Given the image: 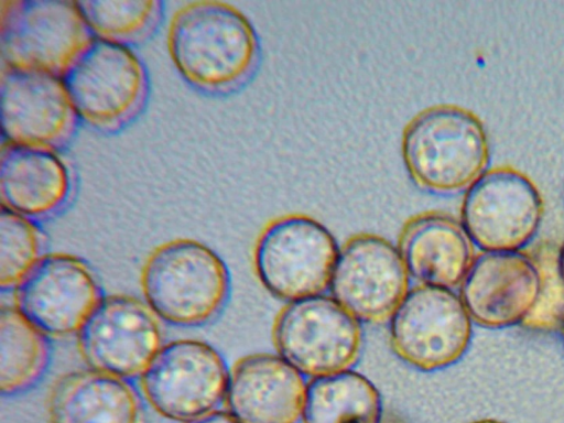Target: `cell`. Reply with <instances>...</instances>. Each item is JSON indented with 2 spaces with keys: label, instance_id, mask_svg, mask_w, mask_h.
<instances>
[{
  "label": "cell",
  "instance_id": "cell-20",
  "mask_svg": "<svg viewBox=\"0 0 564 423\" xmlns=\"http://www.w3.org/2000/svg\"><path fill=\"white\" fill-rule=\"evenodd\" d=\"M383 414L377 387L352 369L307 382L303 423H380Z\"/></svg>",
  "mask_w": 564,
  "mask_h": 423
},
{
  "label": "cell",
  "instance_id": "cell-2",
  "mask_svg": "<svg viewBox=\"0 0 564 423\" xmlns=\"http://www.w3.org/2000/svg\"><path fill=\"white\" fill-rule=\"evenodd\" d=\"M489 141L476 113L436 105L415 115L402 133L401 153L410 177L434 193L467 189L489 164Z\"/></svg>",
  "mask_w": 564,
  "mask_h": 423
},
{
  "label": "cell",
  "instance_id": "cell-5",
  "mask_svg": "<svg viewBox=\"0 0 564 423\" xmlns=\"http://www.w3.org/2000/svg\"><path fill=\"white\" fill-rule=\"evenodd\" d=\"M94 39L77 1L2 3L0 43L6 67L63 78Z\"/></svg>",
  "mask_w": 564,
  "mask_h": 423
},
{
  "label": "cell",
  "instance_id": "cell-17",
  "mask_svg": "<svg viewBox=\"0 0 564 423\" xmlns=\"http://www.w3.org/2000/svg\"><path fill=\"white\" fill-rule=\"evenodd\" d=\"M398 249L411 278L451 290L462 284L475 259L474 243L462 223L437 212L409 219Z\"/></svg>",
  "mask_w": 564,
  "mask_h": 423
},
{
  "label": "cell",
  "instance_id": "cell-8",
  "mask_svg": "<svg viewBox=\"0 0 564 423\" xmlns=\"http://www.w3.org/2000/svg\"><path fill=\"white\" fill-rule=\"evenodd\" d=\"M229 372L209 344L177 339L162 346L141 376V389L159 414L185 423L217 410L226 398Z\"/></svg>",
  "mask_w": 564,
  "mask_h": 423
},
{
  "label": "cell",
  "instance_id": "cell-1",
  "mask_svg": "<svg viewBox=\"0 0 564 423\" xmlns=\"http://www.w3.org/2000/svg\"><path fill=\"white\" fill-rule=\"evenodd\" d=\"M167 48L178 73L204 89H225L241 82L258 55V36L236 7L216 0L192 1L174 12Z\"/></svg>",
  "mask_w": 564,
  "mask_h": 423
},
{
  "label": "cell",
  "instance_id": "cell-10",
  "mask_svg": "<svg viewBox=\"0 0 564 423\" xmlns=\"http://www.w3.org/2000/svg\"><path fill=\"white\" fill-rule=\"evenodd\" d=\"M410 279L398 247L362 232L339 247L328 291L360 323H382L410 291Z\"/></svg>",
  "mask_w": 564,
  "mask_h": 423
},
{
  "label": "cell",
  "instance_id": "cell-21",
  "mask_svg": "<svg viewBox=\"0 0 564 423\" xmlns=\"http://www.w3.org/2000/svg\"><path fill=\"white\" fill-rule=\"evenodd\" d=\"M46 335L15 306L0 311V390L12 395L31 388L48 362Z\"/></svg>",
  "mask_w": 564,
  "mask_h": 423
},
{
  "label": "cell",
  "instance_id": "cell-6",
  "mask_svg": "<svg viewBox=\"0 0 564 423\" xmlns=\"http://www.w3.org/2000/svg\"><path fill=\"white\" fill-rule=\"evenodd\" d=\"M276 354L304 377L352 369L362 349L361 323L326 294L286 303L275 316Z\"/></svg>",
  "mask_w": 564,
  "mask_h": 423
},
{
  "label": "cell",
  "instance_id": "cell-11",
  "mask_svg": "<svg viewBox=\"0 0 564 423\" xmlns=\"http://www.w3.org/2000/svg\"><path fill=\"white\" fill-rule=\"evenodd\" d=\"M162 343L159 316L147 302L126 294L102 297L77 333L90 368L123 379L141 377Z\"/></svg>",
  "mask_w": 564,
  "mask_h": 423
},
{
  "label": "cell",
  "instance_id": "cell-16",
  "mask_svg": "<svg viewBox=\"0 0 564 423\" xmlns=\"http://www.w3.org/2000/svg\"><path fill=\"white\" fill-rule=\"evenodd\" d=\"M307 382L278 354H252L229 372L228 411L240 423H299Z\"/></svg>",
  "mask_w": 564,
  "mask_h": 423
},
{
  "label": "cell",
  "instance_id": "cell-25",
  "mask_svg": "<svg viewBox=\"0 0 564 423\" xmlns=\"http://www.w3.org/2000/svg\"><path fill=\"white\" fill-rule=\"evenodd\" d=\"M185 423H240L229 411L215 410Z\"/></svg>",
  "mask_w": 564,
  "mask_h": 423
},
{
  "label": "cell",
  "instance_id": "cell-18",
  "mask_svg": "<svg viewBox=\"0 0 564 423\" xmlns=\"http://www.w3.org/2000/svg\"><path fill=\"white\" fill-rule=\"evenodd\" d=\"M50 423H142V404L127 379L93 368L67 372L47 398Z\"/></svg>",
  "mask_w": 564,
  "mask_h": 423
},
{
  "label": "cell",
  "instance_id": "cell-24",
  "mask_svg": "<svg viewBox=\"0 0 564 423\" xmlns=\"http://www.w3.org/2000/svg\"><path fill=\"white\" fill-rule=\"evenodd\" d=\"M540 276L536 302L522 325L531 330L551 332L564 323V280L558 267V251L542 247L531 256Z\"/></svg>",
  "mask_w": 564,
  "mask_h": 423
},
{
  "label": "cell",
  "instance_id": "cell-13",
  "mask_svg": "<svg viewBox=\"0 0 564 423\" xmlns=\"http://www.w3.org/2000/svg\"><path fill=\"white\" fill-rule=\"evenodd\" d=\"M97 279L80 258L45 254L15 288V307L46 336L77 334L101 301Z\"/></svg>",
  "mask_w": 564,
  "mask_h": 423
},
{
  "label": "cell",
  "instance_id": "cell-3",
  "mask_svg": "<svg viewBox=\"0 0 564 423\" xmlns=\"http://www.w3.org/2000/svg\"><path fill=\"white\" fill-rule=\"evenodd\" d=\"M140 284L159 318L192 327L206 324L220 312L229 295L230 275L224 260L207 245L174 239L148 256Z\"/></svg>",
  "mask_w": 564,
  "mask_h": 423
},
{
  "label": "cell",
  "instance_id": "cell-27",
  "mask_svg": "<svg viewBox=\"0 0 564 423\" xmlns=\"http://www.w3.org/2000/svg\"><path fill=\"white\" fill-rule=\"evenodd\" d=\"M558 267H560L561 275L564 280V242L558 250Z\"/></svg>",
  "mask_w": 564,
  "mask_h": 423
},
{
  "label": "cell",
  "instance_id": "cell-9",
  "mask_svg": "<svg viewBox=\"0 0 564 423\" xmlns=\"http://www.w3.org/2000/svg\"><path fill=\"white\" fill-rule=\"evenodd\" d=\"M543 213L534 182L512 166H497L466 189L460 223L484 251H519L536 234Z\"/></svg>",
  "mask_w": 564,
  "mask_h": 423
},
{
  "label": "cell",
  "instance_id": "cell-7",
  "mask_svg": "<svg viewBox=\"0 0 564 423\" xmlns=\"http://www.w3.org/2000/svg\"><path fill=\"white\" fill-rule=\"evenodd\" d=\"M388 322L394 354L426 372L456 364L473 335V322L459 295L432 285L411 288Z\"/></svg>",
  "mask_w": 564,
  "mask_h": 423
},
{
  "label": "cell",
  "instance_id": "cell-4",
  "mask_svg": "<svg viewBox=\"0 0 564 423\" xmlns=\"http://www.w3.org/2000/svg\"><path fill=\"white\" fill-rule=\"evenodd\" d=\"M338 252L327 227L311 216L292 214L263 228L253 264L264 289L289 303L328 291Z\"/></svg>",
  "mask_w": 564,
  "mask_h": 423
},
{
  "label": "cell",
  "instance_id": "cell-19",
  "mask_svg": "<svg viewBox=\"0 0 564 423\" xmlns=\"http://www.w3.org/2000/svg\"><path fill=\"white\" fill-rule=\"evenodd\" d=\"M70 192V174L54 151L8 143L1 151L2 208L31 219L59 209Z\"/></svg>",
  "mask_w": 564,
  "mask_h": 423
},
{
  "label": "cell",
  "instance_id": "cell-23",
  "mask_svg": "<svg viewBox=\"0 0 564 423\" xmlns=\"http://www.w3.org/2000/svg\"><path fill=\"white\" fill-rule=\"evenodd\" d=\"M44 256L43 237L33 219L1 207V289H15Z\"/></svg>",
  "mask_w": 564,
  "mask_h": 423
},
{
  "label": "cell",
  "instance_id": "cell-14",
  "mask_svg": "<svg viewBox=\"0 0 564 423\" xmlns=\"http://www.w3.org/2000/svg\"><path fill=\"white\" fill-rule=\"evenodd\" d=\"M1 130L8 143L54 150L77 113L59 76L6 67L0 85Z\"/></svg>",
  "mask_w": 564,
  "mask_h": 423
},
{
  "label": "cell",
  "instance_id": "cell-29",
  "mask_svg": "<svg viewBox=\"0 0 564 423\" xmlns=\"http://www.w3.org/2000/svg\"><path fill=\"white\" fill-rule=\"evenodd\" d=\"M560 329H561L562 338H563V341H564V323H563V325L561 326V328H560Z\"/></svg>",
  "mask_w": 564,
  "mask_h": 423
},
{
  "label": "cell",
  "instance_id": "cell-12",
  "mask_svg": "<svg viewBox=\"0 0 564 423\" xmlns=\"http://www.w3.org/2000/svg\"><path fill=\"white\" fill-rule=\"evenodd\" d=\"M76 113L110 128L124 121L145 90V70L126 44L94 39L63 77Z\"/></svg>",
  "mask_w": 564,
  "mask_h": 423
},
{
  "label": "cell",
  "instance_id": "cell-22",
  "mask_svg": "<svg viewBox=\"0 0 564 423\" xmlns=\"http://www.w3.org/2000/svg\"><path fill=\"white\" fill-rule=\"evenodd\" d=\"M77 4L95 39L120 44L144 34L161 6L154 0H85Z\"/></svg>",
  "mask_w": 564,
  "mask_h": 423
},
{
  "label": "cell",
  "instance_id": "cell-15",
  "mask_svg": "<svg viewBox=\"0 0 564 423\" xmlns=\"http://www.w3.org/2000/svg\"><path fill=\"white\" fill-rule=\"evenodd\" d=\"M459 288L473 324L498 329L522 324L536 302L540 276L532 258L520 251H484Z\"/></svg>",
  "mask_w": 564,
  "mask_h": 423
},
{
  "label": "cell",
  "instance_id": "cell-26",
  "mask_svg": "<svg viewBox=\"0 0 564 423\" xmlns=\"http://www.w3.org/2000/svg\"><path fill=\"white\" fill-rule=\"evenodd\" d=\"M380 423H405L401 417L395 414H383Z\"/></svg>",
  "mask_w": 564,
  "mask_h": 423
},
{
  "label": "cell",
  "instance_id": "cell-28",
  "mask_svg": "<svg viewBox=\"0 0 564 423\" xmlns=\"http://www.w3.org/2000/svg\"><path fill=\"white\" fill-rule=\"evenodd\" d=\"M470 423H503V422L497 421V420H494V419H482V420H477V421H474V422H470Z\"/></svg>",
  "mask_w": 564,
  "mask_h": 423
}]
</instances>
